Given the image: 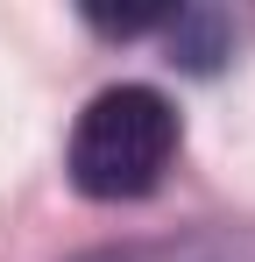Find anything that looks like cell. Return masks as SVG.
<instances>
[{
	"label": "cell",
	"instance_id": "cell-2",
	"mask_svg": "<svg viewBox=\"0 0 255 262\" xmlns=\"http://www.w3.org/2000/svg\"><path fill=\"white\" fill-rule=\"evenodd\" d=\"M78 262H255V227H199V234H170V241L99 248Z\"/></svg>",
	"mask_w": 255,
	"mask_h": 262
},
{
	"label": "cell",
	"instance_id": "cell-3",
	"mask_svg": "<svg viewBox=\"0 0 255 262\" xmlns=\"http://www.w3.org/2000/svg\"><path fill=\"white\" fill-rule=\"evenodd\" d=\"M170 64H184V71H213L220 64V21L213 14H170Z\"/></svg>",
	"mask_w": 255,
	"mask_h": 262
},
{
	"label": "cell",
	"instance_id": "cell-1",
	"mask_svg": "<svg viewBox=\"0 0 255 262\" xmlns=\"http://www.w3.org/2000/svg\"><path fill=\"white\" fill-rule=\"evenodd\" d=\"M170 156H177V106L156 85H107L85 99L71 149H64V177L78 199L121 206V199H149L163 184Z\"/></svg>",
	"mask_w": 255,
	"mask_h": 262
}]
</instances>
